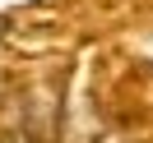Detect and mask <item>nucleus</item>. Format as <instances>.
Instances as JSON below:
<instances>
[{"label": "nucleus", "instance_id": "nucleus-1", "mask_svg": "<svg viewBox=\"0 0 153 143\" xmlns=\"http://www.w3.org/2000/svg\"><path fill=\"white\" fill-rule=\"evenodd\" d=\"M10 37V19H5V14H0V42Z\"/></svg>", "mask_w": 153, "mask_h": 143}, {"label": "nucleus", "instance_id": "nucleus-2", "mask_svg": "<svg viewBox=\"0 0 153 143\" xmlns=\"http://www.w3.org/2000/svg\"><path fill=\"white\" fill-rule=\"evenodd\" d=\"M107 143H125V139H107Z\"/></svg>", "mask_w": 153, "mask_h": 143}]
</instances>
